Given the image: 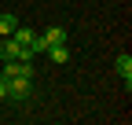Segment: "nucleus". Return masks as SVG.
Wrapping results in <instances>:
<instances>
[{"instance_id": "nucleus-6", "label": "nucleus", "mask_w": 132, "mask_h": 125, "mask_svg": "<svg viewBox=\"0 0 132 125\" xmlns=\"http://www.w3.org/2000/svg\"><path fill=\"white\" fill-rule=\"evenodd\" d=\"M15 26H19V19H15L11 11L0 15V37H11V33H15Z\"/></svg>"}, {"instance_id": "nucleus-3", "label": "nucleus", "mask_w": 132, "mask_h": 125, "mask_svg": "<svg viewBox=\"0 0 132 125\" xmlns=\"http://www.w3.org/2000/svg\"><path fill=\"white\" fill-rule=\"evenodd\" d=\"M40 41H44V52H48V44H66V29L62 26H48Z\"/></svg>"}, {"instance_id": "nucleus-7", "label": "nucleus", "mask_w": 132, "mask_h": 125, "mask_svg": "<svg viewBox=\"0 0 132 125\" xmlns=\"http://www.w3.org/2000/svg\"><path fill=\"white\" fill-rule=\"evenodd\" d=\"M4 99H7V77L0 74V103H4Z\"/></svg>"}, {"instance_id": "nucleus-5", "label": "nucleus", "mask_w": 132, "mask_h": 125, "mask_svg": "<svg viewBox=\"0 0 132 125\" xmlns=\"http://www.w3.org/2000/svg\"><path fill=\"white\" fill-rule=\"evenodd\" d=\"M44 55L52 59V62H66V59H70V48H66V44H48Z\"/></svg>"}, {"instance_id": "nucleus-2", "label": "nucleus", "mask_w": 132, "mask_h": 125, "mask_svg": "<svg viewBox=\"0 0 132 125\" xmlns=\"http://www.w3.org/2000/svg\"><path fill=\"white\" fill-rule=\"evenodd\" d=\"M0 59H22V44L15 37H0Z\"/></svg>"}, {"instance_id": "nucleus-4", "label": "nucleus", "mask_w": 132, "mask_h": 125, "mask_svg": "<svg viewBox=\"0 0 132 125\" xmlns=\"http://www.w3.org/2000/svg\"><path fill=\"white\" fill-rule=\"evenodd\" d=\"M114 70H118V74L125 77V88H132V55H118Z\"/></svg>"}, {"instance_id": "nucleus-1", "label": "nucleus", "mask_w": 132, "mask_h": 125, "mask_svg": "<svg viewBox=\"0 0 132 125\" xmlns=\"http://www.w3.org/2000/svg\"><path fill=\"white\" fill-rule=\"evenodd\" d=\"M33 77H7V99H29Z\"/></svg>"}]
</instances>
